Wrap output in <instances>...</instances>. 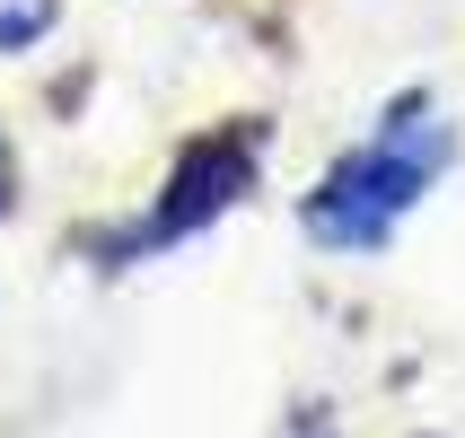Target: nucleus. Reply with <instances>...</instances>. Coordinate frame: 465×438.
Returning <instances> with one entry per match:
<instances>
[{
    "instance_id": "obj_1",
    "label": "nucleus",
    "mask_w": 465,
    "mask_h": 438,
    "mask_svg": "<svg viewBox=\"0 0 465 438\" xmlns=\"http://www.w3.org/2000/svg\"><path fill=\"white\" fill-rule=\"evenodd\" d=\"M440 167H448L440 105H430V97H404L387 123H378L361 150L308 193L299 219H308V237H316V246H334V255H378V246L395 237V219L440 184Z\"/></svg>"
},
{
    "instance_id": "obj_2",
    "label": "nucleus",
    "mask_w": 465,
    "mask_h": 438,
    "mask_svg": "<svg viewBox=\"0 0 465 438\" xmlns=\"http://www.w3.org/2000/svg\"><path fill=\"white\" fill-rule=\"evenodd\" d=\"M255 184V131H229V141H193L176 167V184H167V202L150 210V229H132L124 237V255L132 246H167V237L184 229H203V219H220V210L237 202Z\"/></svg>"
},
{
    "instance_id": "obj_3",
    "label": "nucleus",
    "mask_w": 465,
    "mask_h": 438,
    "mask_svg": "<svg viewBox=\"0 0 465 438\" xmlns=\"http://www.w3.org/2000/svg\"><path fill=\"white\" fill-rule=\"evenodd\" d=\"M18 202V158H9V141H0V210Z\"/></svg>"
}]
</instances>
